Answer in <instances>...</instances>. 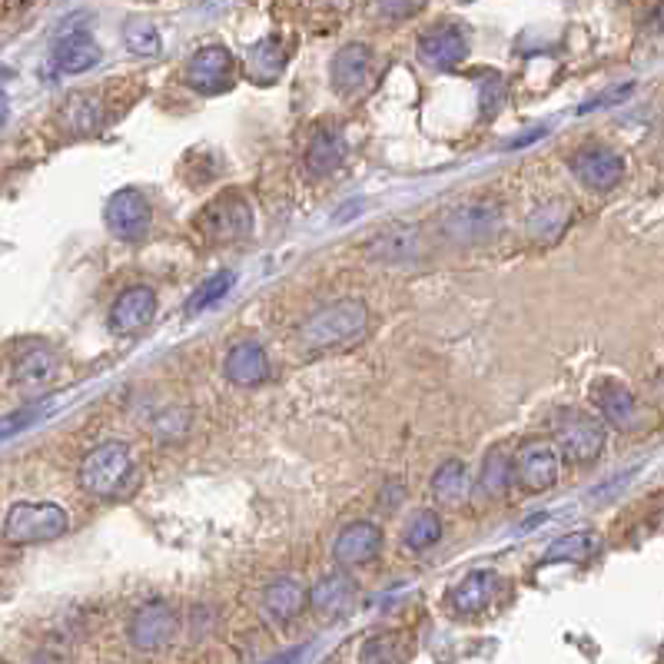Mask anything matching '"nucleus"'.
<instances>
[{
	"label": "nucleus",
	"instance_id": "cd10ccee",
	"mask_svg": "<svg viewBox=\"0 0 664 664\" xmlns=\"http://www.w3.org/2000/svg\"><path fill=\"white\" fill-rule=\"evenodd\" d=\"M478 482L488 495H505L515 482V455H508L502 445L488 449L485 462H482V472H478Z\"/></svg>",
	"mask_w": 664,
	"mask_h": 664
},
{
	"label": "nucleus",
	"instance_id": "a878e982",
	"mask_svg": "<svg viewBox=\"0 0 664 664\" xmlns=\"http://www.w3.org/2000/svg\"><path fill=\"white\" fill-rule=\"evenodd\" d=\"M369 253L382 263H409L419 256V230L396 226L389 233H379V240L369 246Z\"/></svg>",
	"mask_w": 664,
	"mask_h": 664
},
{
	"label": "nucleus",
	"instance_id": "0eeeda50",
	"mask_svg": "<svg viewBox=\"0 0 664 664\" xmlns=\"http://www.w3.org/2000/svg\"><path fill=\"white\" fill-rule=\"evenodd\" d=\"M558 449L568 462L588 465L604 449V425L581 409H561L558 412Z\"/></svg>",
	"mask_w": 664,
	"mask_h": 664
},
{
	"label": "nucleus",
	"instance_id": "e433bc0d",
	"mask_svg": "<svg viewBox=\"0 0 664 664\" xmlns=\"http://www.w3.org/2000/svg\"><path fill=\"white\" fill-rule=\"evenodd\" d=\"M631 94V84H624V87H618V91H611V94H604V97H598V101H591V104H584L581 110L588 114V110H594V107H604L608 101H621V97H628Z\"/></svg>",
	"mask_w": 664,
	"mask_h": 664
},
{
	"label": "nucleus",
	"instance_id": "f257e3e1",
	"mask_svg": "<svg viewBox=\"0 0 664 664\" xmlns=\"http://www.w3.org/2000/svg\"><path fill=\"white\" fill-rule=\"evenodd\" d=\"M369 329V309L359 299H336L313 313L299 326V339L309 349H336L356 342Z\"/></svg>",
	"mask_w": 664,
	"mask_h": 664
},
{
	"label": "nucleus",
	"instance_id": "c756f323",
	"mask_svg": "<svg viewBox=\"0 0 664 664\" xmlns=\"http://www.w3.org/2000/svg\"><path fill=\"white\" fill-rule=\"evenodd\" d=\"M409 657V644L402 634H376L362 644L359 661L362 664H402Z\"/></svg>",
	"mask_w": 664,
	"mask_h": 664
},
{
	"label": "nucleus",
	"instance_id": "aec40b11",
	"mask_svg": "<svg viewBox=\"0 0 664 664\" xmlns=\"http://www.w3.org/2000/svg\"><path fill=\"white\" fill-rule=\"evenodd\" d=\"M306 601H309V591H306V584L296 581V578H276V581H270L266 591H263V611H266L276 624H286V621L299 618L303 608H306Z\"/></svg>",
	"mask_w": 664,
	"mask_h": 664
},
{
	"label": "nucleus",
	"instance_id": "4c0bfd02",
	"mask_svg": "<svg viewBox=\"0 0 664 664\" xmlns=\"http://www.w3.org/2000/svg\"><path fill=\"white\" fill-rule=\"evenodd\" d=\"M651 21H654V28H661V31H664V4H661V8H654V18H651Z\"/></svg>",
	"mask_w": 664,
	"mask_h": 664
},
{
	"label": "nucleus",
	"instance_id": "7ed1b4c3",
	"mask_svg": "<svg viewBox=\"0 0 664 664\" xmlns=\"http://www.w3.org/2000/svg\"><path fill=\"white\" fill-rule=\"evenodd\" d=\"M134 475V459L124 442L94 445L81 462V485L97 498H114L127 488Z\"/></svg>",
	"mask_w": 664,
	"mask_h": 664
},
{
	"label": "nucleus",
	"instance_id": "b1692460",
	"mask_svg": "<svg viewBox=\"0 0 664 664\" xmlns=\"http://www.w3.org/2000/svg\"><path fill=\"white\" fill-rule=\"evenodd\" d=\"M57 369H61V362H57V356L51 349L31 346L28 352H21L14 359V382L28 386V389H41L57 376Z\"/></svg>",
	"mask_w": 664,
	"mask_h": 664
},
{
	"label": "nucleus",
	"instance_id": "4468645a",
	"mask_svg": "<svg viewBox=\"0 0 664 664\" xmlns=\"http://www.w3.org/2000/svg\"><path fill=\"white\" fill-rule=\"evenodd\" d=\"M157 316V293L150 286H130L110 306V329L120 336L140 333Z\"/></svg>",
	"mask_w": 664,
	"mask_h": 664
},
{
	"label": "nucleus",
	"instance_id": "4be33fe9",
	"mask_svg": "<svg viewBox=\"0 0 664 664\" xmlns=\"http://www.w3.org/2000/svg\"><path fill=\"white\" fill-rule=\"evenodd\" d=\"M594 402H598L601 415L608 419V425H614L621 432H631L637 425V402L624 386H618V382L594 386Z\"/></svg>",
	"mask_w": 664,
	"mask_h": 664
},
{
	"label": "nucleus",
	"instance_id": "393cba45",
	"mask_svg": "<svg viewBox=\"0 0 664 664\" xmlns=\"http://www.w3.org/2000/svg\"><path fill=\"white\" fill-rule=\"evenodd\" d=\"M346 160V144L336 130H319L306 150V170L313 177H329Z\"/></svg>",
	"mask_w": 664,
	"mask_h": 664
},
{
	"label": "nucleus",
	"instance_id": "39448f33",
	"mask_svg": "<svg viewBox=\"0 0 664 664\" xmlns=\"http://www.w3.org/2000/svg\"><path fill=\"white\" fill-rule=\"evenodd\" d=\"M240 77V64L236 57L220 48V44H207L200 48L190 61H187V71H183V81L187 87H193L197 94L203 97H213V94H223L236 84Z\"/></svg>",
	"mask_w": 664,
	"mask_h": 664
},
{
	"label": "nucleus",
	"instance_id": "9b49d317",
	"mask_svg": "<svg viewBox=\"0 0 664 664\" xmlns=\"http://www.w3.org/2000/svg\"><path fill=\"white\" fill-rule=\"evenodd\" d=\"M468 57V38L459 24H435L419 38V61L435 71H452Z\"/></svg>",
	"mask_w": 664,
	"mask_h": 664
},
{
	"label": "nucleus",
	"instance_id": "ddd939ff",
	"mask_svg": "<svg viewBox=\"0 0 664 664\" xmlns=\"http://www.w3.org/2000/svg\"><path fill=\"white\" fill-rule=\"evenodd\" d=\"M54 64L64 74H87L91 67L101 64V48L94 44L84 24L67 21V28L57 34V44H54Z\"/></svg>",
	"mask_w": 664,
	"mask_h": 664
},
{
	"label": "nucleus",
	"instance_id": "c85d7f7f",
	"mask_svg": "<svg viewBox=\"0 0 664 664\" xmlns=\"http://www.w3.org/2000/svg\"><path fill=\"white\" fill-rule=\"evenodd\" d=\"M442 518L432 512V508H422V512H415L409 521H405V545L412 548V551H425V548H432L439 538H442Z\"/></svg>",
	"mask_w": 664,
	"mask_h": 664
},
{
	"label": "nucleus",
	"instance_id": "bb28decb",
	"mask_svg": "<svg viewBox=\"0 0 664 664\" xmlns=\"http://www.w3.org/2000/svg\"><path fill=\"white\" fill-rule=\"evenodd\" d=\"M468 468L459 462V459H449L439 465V472L432 475V495L442 502V505H462L468 498Z\"/></svg>",
	"mask_w": 664,
	"mask_h": 664
},
{
	"label": "nucleus",
	"instance_id": "6e6552de",
	"mask_svg": "<svg viewBox=\"0 0 664 664\" xmlns=\"http://www.w3.org/2000/svg\"><path fill=\"white\" fill-rule=\"evenodd\" d=\"M558 472H561V449L551 439H528L515 452V482L531 495L548 492L558 482Z\"/></svg>",
	"mask_w": 664,
	"mask_h": 664
},
{
	"label": "nucleus",
	"instance_id": "473e14b6",
	"mask_svg": "<svg viewBox=\"0 0 664 664\" xmlns=\"http://www.w3.org/2000/svg\"><path fill=\"white\" fill-rule=\"evenodd\" d=\"M233 283H236V276L230 273V270H223V273H217V276H210L193 296H190V303H187V316H197V313H203V309H210V306H217L230 289H233Z\"/></svg>",
	"mask_w": 664,
	"mask_h": 664
},
{
	"label": "nucleus",
	"instance_id": "2f4dec72",
	"mask_svg": "<svg viewBox=\"0 0 664 664\" xmlns=\"http://www.w3.org/2000/svg\"><path fill=\"white\" fill-rule=\"evenodd\" d=\"M124 41H127V48H130L134 54H140V57H157V54L164 51L160 31H157L150 21H140V18H134V21L124 24Z\"/></svg>",
	"mask_w": 664,
	"mask_h": 664
},
{
	"label": "nucleus",
	"instance_id": "dca6fc26",
	"mask_svg": "<svg viewBox=\"0 0 664 664\" xmlns=\"http://www.w3.org/2000/svg\"><path fill=\"white\" fill-rule=\"evenodd\" d=\"M61 120L67 124V130L74 134H97L104 130L114 117L107 114V94L104 91H81L74 94L64 110H61Z\"/></svg>",
	"mask_w": 664,
	"mask_h": 664
},
{
	"label": "nucleus",
	"instance_id": "f8f14e48",
	"mask_svg": "<svg viewBox=\"0 0 664 664\" xmlns=\"http://www.w3.org/2000/svg\"><path fill=\"white\" fill-rule=\"evenodd\" d=\"M571 173L588 190H614L624 177V160L608 147H584L571 160Z\"/></svg>",
	"mask_w": 664,
	"mask_h": 664
},
{
	"label": "nucleus",
	"instance_id": "423d86ee",
	"mask_svg": "<svg viewBox=\"0 0 664 664\" xmlns=\"http://www.w3.org/2000/svg\"><path fill=\"white\" fill-rule=\"evenodd\" d=\"M439 230L452 243H488L502 233V210L495 203H462L439 217Z\"/></svg>",
	"mask_w": 664,
	"mask_h": 664
},
{
	"label": "nucleus",
	"instance_id": "9d476101",
	"mask_svg": "<svg viewBox=\"0 0 664 664\" xmlns=\"http://www.w3.org/2000/svg\"><path fill=\"white\" fill-rule=\"evenodd\" d=\"M130 644L137 651H160L173 641L177 634V614L170 604L164 601H150V604H140L130 618Z\"/></svg>",
	"mask_w": 664,
	"mask_h": 664
},
{
	"label": "nucleus",
	"instance_id": "f03ea898",
	"mask_svg": "<svg viewBox=\"0 0 664 664\" xmlns=\"http://www.w3.org/2000/svg\"><path fill=\"white\" fill-rule=\"evenodd\" d=\"M193 230L207 243H236L253 233V210L236 190H223L197 213Z\"/></svg>",
	"mask_w": 664,
	"mask_h": 664
},
{
	"label": "nucleus",
	"instance_id": "1a4fd4ad",
	"mask_svg": "<svg viewBox=\"0 0 664 664\" xmlns=\"http://www.w3.org/2000/svg\"><path fill=\"white\" fill-rule=\"evenodd\" d=\"M104 220H107V226H110L114 236H120V240H140V236H147L154 213H150L147 197L140 190L127 187V190H117L107 200Z\"/></svg>",
	"mask_w": 664,
	"mask_h": 664
},
{
	"label": "nucleus",
	"instance_id": "f704fd0d",
	"mask_svg": "<svg viewBox=\"0 0 664 664\" xmlns=\"http://www.w3.org/2000/svg\"><path fill=\"white\" fill-rule=\"evenodd\" d=\"M379 14H386V18H412V14H422V4H382L379 8Z\"/></svg>",
	"mask_w": 664,
	"mask_h": 664
},
{
	"label": "nucleus",
	"instance_id": "72a5a7b5",
	"mask_svg": "<svg viewBox=\"0 0 664 664\" xmlns=\"http://www.w3.org/2000/svg\"><path fill=\"white\" fill-rule=\"evenodd\" d=\"M505 101V84L498 77H482V117L492 120Z\"/></svg>",
	"mask_w": 664,
	"mask_h": 664
},
{
	"label": "nucleus",
	"instance_id": "20e7f679",
	"mask_svg": "<svg viewBox=\"0 0 664 664\" xmlns=\"http://www.w3.org/2000/svg\"><path fill=\"white\" fill-rule=\"evenodd\" d=\"M67 531V512L54 502H18L4 518V535L14 545L54 541Z\"/></svg>",
	"mask_w": 664,
	"mask_h": 664
},
{
	"label": "nucleus",
	"instance_id": "412c9836",
	"mask_svg": "<svg viewBox=\"0 0 664 664\" xmlns=\"http://www.w3.org/2000/svg\"><path fill=\"white\" fill-rule=\"evenodd\" d=\"M223 372L236 386H260L270 376V356L260 342H240L226 352Z\"/></svg>",
	"mask_w": 664,
	"mask_h": 664
},
{
	"label": "nucleus",
	"instance_id": "c9c22d12",
	"mask_svg": "<svg viewBox=\"0 0 664 664\" xmlns=\"http://www.w3.org/2000/svg\"><path fill=\"white\" fill-rule=\"evenodd\" d=\"M303 654H306V644H299V647H289V651H283V654H276V657H270V661H263V664H299V661H303Z\"/></svg>",
	"mask_w": 664,
	"mask_h": 664
},
{
	"label": "nucleus",
	"instance_id": "6ab92c4d",
	"mask_svg": "<svg viewBox=\"0 0 664 664\" xmlns=\"http://www.w3.org/2000/svg\"><path fill=\"white\" fill-rule=\"evenodd\" d=\"M289 41L283 38V34H270V38H263L253 51H250V57H246V74L256 81V84H273V81H280L283 77V71H286V64H289Z\"/></svg>",
	"mask_w": 664,
	"mask_h": 664
},
{
	"label": "nucleus",
	"instance_id": "a211bd4d",
	"mask_svg": "<svg viewBox=\"0 0 664 664\" xmlns=\"http://www.w3.org/2000/svg\"><path fill=\"white\" fill-rule=\"evenodd\" d=\"M369 74H372V48L366 44H346L329 64L336 94H356L369 81Z\"/></svg>",
	"mask_w": 664,
	"mask_h": 664
},
{
	"label": "nucleus",
	"instance_id": "5701e85b",
	"mask_svg": "<svg viewBox=\"0 0 664 664\" xmlns=\"http://www.w3.org/2000/svg\"><path fill=\"white\" fill-rule=\"evenodd\" d=\"M309 601L323 614H342L356 601V581L346 571H333L323 581H316V588L309 591Z\"/></svg>",
	"mask_w": 664,
	"mask_h": 664
},
{
	"label": "nucleus",
	"instance_id": "f3484780",
	"mask_svg": "<svg viewBox=\"0 0 664 664\" xmlns=\"http://www.w3.org/2000/svg\"><path fill=\"white\" fill-rule=\"evenodd\" d=\"M498 571L492 568H478V571H468L449 594V604L459 611V614H478L482 608H488L498 594Z\"/></svg>",
	"mask_w": 664,
	"mask_h": 664
},
{
	"label": "nucleus",
	"instance_id": "7c9ffc66",
	"mask_svg": "<svg viewBox=\"0 0 664 664\" xmlns=\"http://www.w3.org/2000/svg\"><path fill=\"white\" fill-rule=\"evenodd\" d=\"M594 548H598V535H591V531H571V535H565V538H558V541L548 545L545 561H581Z\"/></svg>",
	"mask_w": 664,
	"mask_h": 664
},
{
	"label": "nucleus",
	"instance_id": "2eb2a0df",
	"mask_svg": "<svg viewBox=\"0 0 664 664\" xmlns=\"http://www.w3.org/2000/svg\"><path fill=\"white\" fill-rule=\"evenodd\" d=\"M382 551V528L372 525V521H352L339 531L336 545H333V555L342 568H356V565H366L372 561L376 555Z\"/></svg>",
	"mask_w": 664,
	"mask_h": 664
}]
</instances>
